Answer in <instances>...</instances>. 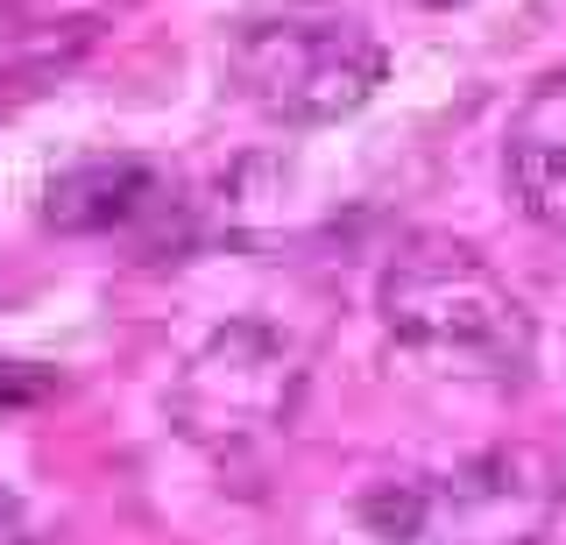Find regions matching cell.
Instances as JSON below:
<instances>
[{"label":"cell","mask_w":566,"mask_h":545,"mask_svg":"<svg viewBox=\"0 0 566 545\" xmlns=\"http://www.w3.org/2000/svg\"><path fill=\"white\" fill-rule=\"evenodd\" d=\"M376 319L389 347L460 382H517L531 368V312L503 270L453 234H411L376 276Z\"/></svg>","instance_id":"cell-1"},{"label":"cell","mask_w":566,"mask_h":545,"mask_svg":"<svg viewBox=\"0 0 566 545\" xmlns=\"http://www.w3.org/2000/svg\"><path fill=\"white\" fill-rule=\"evenodd\" d=\"M361 517L382 545H545L566 517V461L538 439H503L447 474L368 489Z\"/></svg>","instance_id":"cell-2"},{"label":"cell","mask_w":566,"mask_h":545,"mask_svg":"<svg viewBox=\"0 0 566 545\" xmlns=\"http://www.w3.org/2000/svg\"><path fill=\"white\" fill-rule=\"evenodd\" d=\"M227 78L276 128H326L376 99V85L389 78V50L340 0H283L234 29Z\"/></svg>","instance_id":"cell-3"},{"label":"cell","mask_w":566,"mask_h":545,"mask_svg":"<svg viewBox=\"0 0 566 545\" xmlns=\"http://www.w3.org/2000/svg\"><path fill=\"white\" fill-rule=\"evenodd\" d=\"M297 382H305V355L270 319H227L199 355L177 368L170 411L199 447L241 453L291 418Z\"/></svg>","instance_id":"cell-4"},{"label":"cell","mask_w":566,"mask_h":545,"mask_svg":"<svg viewBox=\"0 0 566 545\" xmlns=\"http://www.w3.org/2000/svg\"><path fill=\"white\" fill-rule=\"evenodd\" d=\"M156 213H164V178L142 156H85L43 191V220L57 234H128Z\"/></svg>","instance_id":"cell-5"},{"label":"cell","mask_w":566,"mask_h":545,"mask_svg":"<svg viewBox=\"0 0 566 545\" xmlns=\"http://www.w3.org/2000/svg\"><path fill=\"white\" fill-rule=\"evenodd\" d=\"M503 170H510L517 206L566 249V72L538 78L524 93L517 120H510V143H503Z\"/></svg>","instance_id":"cell-6"},{"label":"cell","mask_w":566,"mask_h":545,"mask_svg":"<svg viewBox=\"0 0 566 545\" xmlns=\"http://www.w3.org/2000/svg\"><path fill=\"white\" fill-rule=\"evenodd\" d=\"M93 50V14H64L43 0H0V85L57 78Z\"/></svg>","instance_id":"cell-7"},{"label":"cell","mask_w":566,"mask_h":545,"mask_svg":"<svg viewBox=\"0 0 566 545\" xmlns=\"http://www.w3.org/2000/svg\"><path fill=\"white\" fill-rule=\"evenodd\" d=\"M64 397V376L50 361H22V355H0V418H22L43 411V403Z\"/></svg>","instance_id":"cell-8"},{"label":"cell","mask_w":566,"mask_h":545,"mask_svg":"<svg viewBox=\"0 0 566 545\" xmlns=\"http://www.w3.org/2000/svg\"><path fill=\"white\" fill-rule=\"evenodd\" d=\"M0 545H29V532H22V503L0 489Z\"/></svg>","instance_id":"cell-9"}]
</instances>
